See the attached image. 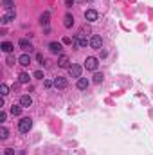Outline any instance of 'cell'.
Masks as SVG:
<instances>
[{
  "label": "cell",
  "instance_id": "6da1fadb",
  "mask_svg": "<svg viewBox=\"0 0 153 155\" xmlns=\"http://www.w3.org/2000/svg\"><path fill=\"white\" fill-rule=\"evenodd\" d=\"M31 128H33V119H31V117H24V119H20V123H18V130L22 132V134H27Z\"/></svg>",
  "mask_w": 153,
  "mask_h": 155
},
{
  "label": "cell",
  "instance_id": "7a4b0ae2",
  "mask_svg": "<svg viewBox=\"0 0 153 155\" xmlns=\"http://www.w3.org/2000/svg\"><path fill=\"white\" fill-rule=\"evenodd\" d=\"M97 65H99V60H97L96 56H88V58L85 60V69H86V71H96Z\"/></svg>",
  "mask_w": 153,
  "mask_h": 155
},
{
  "label": "cell",
  "instance_id": "3957f363",
  "mask_svg": "<svg viewBox=\"0 0 153 155\" xmlns=\"http://www.w3.org/2000/svg\"><path fill=\"white\" fill-rule=\"evenodd\" d=\"M15 16H16L15 9H6V13L2 15V24L6 25V24H9V22H13V20H15Z\"/></svg>",
  "mask_w": 153,
  "mask_h": 155
},
{
  "label": "cell",
  "instance_id": "277c9868",
  "mask_svg": "<svg viewBox=\"0 0 153 155\" xmlns=\"http://www.w3.org/2000/svg\"><path fill=\"white\" fill-rule=\"evenodd\" d=\"M69 74L72 76V78H81V65H78V63H72L70 67H69Z\"/></svg>",
  "mask_w": 153,
  "mask_h": 155
},
{
  "label": "cell",
  "instance_id": "5b68a950",
  "mask_svg": "<svg viewBox=\"0 0 153 155\" xmlns=\"http://www.w3.org/2000/svg\"><path fill=\"white\" fill-rule=\"evenodd\" d=\"M90 47H92V49H101V47H103V38H101L99 34H94V36L90 38Z\"/></svg>",
  "mask_w": 153,
  "mask_h": 155
},
{
  "label": "cell",
  "instance_id": "8992f818",
  "mask_svg": "<svg viewBox=\"0 0 153 155\" xmlns=\"http://www.w3.org/2000/svg\"><path fill=\"white\" fill-rule=\"evenodd\" d=\"M97 18H99V15H97L96 9H86V11H85V20H86V22H96Z\"/></svg>",
  "mask_w": 153,
  "mask_h": 155
},
{
  "label": "cell",
  "instance_id": "52a82bcc",
  "mask_svg": "<svg viewBox=\"0 0 153 155\" xmlns=\"http://www.w3.org/2000/svg\"><path fill=\"white\" fill-rule=\"evenodd\" d=\"M49 51H51L52 54H59V52L63 51V45H61L59 41H51V43H49Z\"/></svg>",
  "mask_w": 153,
  "mask_h": 155
},
{
  "label": "cell",
  "instance_id": "ba28073f",
  "mask_svg": "<svg viewBox=\"0 0 153 155\" xmlns=\"http://www.w3.org/2000/svg\"><path fill=\"white\" fill-rule=\"evenodd\" d=\"M18 47H20V49H24V51L27 52V51H33V43H31L27 38H22V40L18 41Z\"/></svg>",
  "mask_w": 153,
  "mask_h": 155
},
{
  "label": "cell",
  "instance_id": "9c48e42d",
  "mask_svg": "<svg viewBox=\"0 0 153 155\" xmlns=\"http://www.w3.org/2000/svg\"><path fill=\"white\" fill-rule=\"evenodd\" d=\"M67 79H65V78H61V76H58L56 79H54V87L56 88H59V90H63V88H67Z\"/></svg>",
  "mask_w": 153,
  "mask_h": 155
},
{
  "label": "cell",
  "instance_id": "30bf717a",
  "mask_svg": "<svg viewBox=\"0 0 153 155\" xmlns=\"http://www.w3.org/2000/svg\"><path fill=\"white\" fill-rule=\"evenodd\" d=\"M20 105L24 106V108H29V106L33 105V98H31L29 94H24V96L20 98Z\"/></svg>",
  "mask_w": 153,
  "mask_h": 155
},
{
  "label": "cell",
  "instance_id": "8fae6325",
  "mask_svg": "<svg viewBox=\"0 0 153 155\" xmlns=\"http://www.w3.org/2000/svg\"><path fill=\"white\" fill-rule=\"evenodd\" d=\"M18 63L22 65V67H29V65H31V56L27 52H24V54L18 58Z\"/></svg>",
  "mask_w": 153,
  "mask_h": 155
},
{
  "label": "cell",
  "instance_id": "7c38bea8",
  "mask_svg": "<svg viewBox=\"0 0 153 155\" xmlns=\"http://www.w3.org/2000/svg\"><path fill=\"white\" fill-rule=\"evenodd\" d=\"M63 25L67 27V29H70V27L74 25V16H72L70 13H67V15L63 16Z\"/></svg>",
  "mask_w": 153,
  "mask_h": 155
},
{
  "label": "cell",
  "instance_id": "4fadbf2b",
  "mask_svg": "<svg viewBox=\"0 0 153 155\" xmlns=\"http://www.w3.org/2000/svg\"><path fill=\"white\" fill-rule=\"evenodd\" d=\"M69 63H70V61H69L67 56H59V58H58V67H59V69H69V67H70Z\"/></svg>",
  "mask_w": 153,
  "mask_h": 155
},
{
  "label": "cell",
  "instance_id": "5bb4252c",
  "mask_svg": "<svg viewBox=\"0 0 153 155\" xmlns=\"http://www.w3.org/2000/svg\"><path fill=\"white\" fill-rule=\"evenodd\" d=\"M88 85H90V81L86 79V78H79V79H78V88H79V90H86Z\"/></svg>",
  "mask_w": 153,
  "mask_h": 155
},
{
  "label": "cell",
  "instance_id": "9a60e30c",
  "mask_svg": "<svg viewBox=\"0 0 153 155\" xmlns=\"http://www.w3.org/2000/svg\"><path fill=\"white\" fill-rule=\"evenodd\" d=\"M0 47H2V51H4L6 54H11V52H13V49H15V45H13L11 41H4Z\"/></svg>",
  "mask_w": 153,
  "mask_h": 155
},
{
  "label": "cell",
  "instance_id": "2e32d148",
  "mask_svg": "<svg viewBox=\"0 0 153 155\" xmlns=\"http://www.w3.org/2000/svg\"><path fill=\"white\" fill-rule=\"evenodd\" d=\"M49 18H51V15H49V11H45V13L40 16V24L47 27V25H49Z\"/></svg>",
  "mask_w": 153,
  "mask_h": 155
},
{
  "label": "cell",
  "instance_id": "e0dca14e",
  "mask_svg": "<svg viewBox=\"0 0 153 155\" xmlns=\"http://www.w3.org/2000/svg\"><path fill=\"white\" fill-rule=\"evenodd\" d=\"M29 79H31V76L27 72H20L18 74V83H29Z\"/></svg>",
  "mask_w": 153,
  "mask_h": 155
},
{
  "label": "cell",
  "instance_id": "ac0fdd59",
  "mask_svg": "<svg viewBox=\"0 0 153 155\" xmlns=\"http://www.w3.org/2000/svg\"><path fill=\"white\" fill-rule=\"evenodd\" d=\"M22 108H24L22 105H13V106H11V114H13V116H20V114H22Z\"/></svg>",
  "mask_w": 153,
  "mask_h": 155
},
{
  "label": "cell",
  "instance_id": "d6986e66",
  "mask_svg": "<svg viewBox=\"0 0 153 155\" xmlns=\"http://www.w3.org/2000/svg\"><path fill=\"white\" fill-rule=\"evenodd\" d=\"M7 135H9V130L6 128V126H0V139H7Z\"/></svg>",
  "mask_w": 153,
  "mask_h": 155
},
{
  "label": "cell",
  "instance_id": "ffe728a7",
  "mask_svg": "<svg viewBox=\"0 0 153 155\" xmlns=\"http://www.w3.org/2000/svg\"><path fill=\"white\" fill-rule=\"evenodd\" d=\"M0 94H2V98H6V96L9 94V87H7L6 83H2V85H0Z\"/></svg>",
  "mask_w": 153,
  "mask_h": 155
},
{
  "label": "cell",
  "instance_id": "44dd1931",
  "mask_svg": "<svg viewBox=\"0 0 153 155\" xmlns=\"http://www.w3.org/2000/svg\"><path fill=\"white\" fill-rule=\"evenodd\" d=\"M2 6H4V9H13L15 2L13 0H2Z\"/></svg>",
  "mask_w": 153,
  "mask_h": 155
},
{
  "label": "cell",
  "instance_id": "7402d4cb",
  "mask_svg": "<svg viewBox=\"0 0 153 155\" xmlns=\"http://www.w3.org/2000/svg\"><path fill=\"white\" fill-rule=\"evenodd\" d=\"M103 78H104L103 74H99V72H96V74H94V83H97V85H99V83H103Z\"/></svg>",
  "mask_w": 153,
  "mask_h": 155
},
{
  "label": "cell",
  "instance_id": "603a6c76",
  "mask_svg": "<svg viewBox=\"0 0 153 155\" xmlns=\"http://www.w3.org/2000/svg\"><path fill=\"white\" fill-rule=\"evenodd\" d=\"M33 78H34V79H43L45 76H43V72H41V71H36V72L33 74Z\"/></svg>",
  "mask_w": 153,
  "mask_h": 155
},
{
  "label": "cell",
  "instance_id": "cb8c5ba5",
  "mask_svg": "<svg viewBox=\"0 0 153 155\" xmlns=\"http://www.w3.org/2000/svg\"><path fill=\"white\" fill-rule=\"evenodd\" d=\"M6 63L9 65V67H11V65H15V56H11V54H9V56H7V60H6Z\"/></svg>",
  "mask_w": 153,
  "mask_h": 155
},
{
  "label": "cell",
  "instance_id": "d4e9b609",
  "mask_svg": "<svg viewBox=\"0 0 153 155\" xmlns=\"http://www.w3.org/2000/svg\"><path fill=\"white\" fill-rule=\"evenodd\" d=\"M43 85H45V88H51V87H54V81H51V79H45V81H43Z\"/></svg>",
  "mask_w": 153,
  "mask_h": 155
},
{
  "label": "cell",
  "instance_id": "484cf974",
  "mask_svg": "<svg viewBox=\"0 0 153 155\" xmlns=\"http://www.w3.org/2000/svg\"><path fill=\"white\" fill-rule=\"evenodd\" d=\"M4 155H15V150L13 148H6L4 150Z\"/></svg>",
  "mask_w": 153,
  "mask_h": 155
},
{
  "label": "cell",
  "instance_id": "4316f807",
  "mask_svg": "<svg viewBox=\"0 0 153 155\" xmlns=\"http://www.w3.org/2000/svg\"><path fill=\"white\" fill-rule=\"evenodd\" d=\"M6 117H7V114L2 110V112H0V123H4V121H6Z\"/></svg>",
  "mask_w": 153,
  "mask_h": 155
},
{
  "label": "cell",
  "instance_id": "83f0119b",
  "mask_svg": "<svg viewBox=\"0 0 153 155\" xmlns=\"http://www.w3.org/2000/svg\"><path fill=\"white\" fill-rule=\"evenodd\" d=\"M63 43H65V45H70V43H74V40H70V38H63Z\"/></svg>",
  "mask_w": 153,
  "mask_h": 155
},
{
  "label": "cell",
  "instance_id": "f1b7e54d",
  "mask_svg": "<svg viewBox=\"0 0 153 155\" xmlns=\"http://www.w3.org/2000/svg\"><path fill=\"white\" fill-rule=\"evenodd\" d=\"M36 60H38L40 63H45V60H43V54H36Z\"/></svg>",
  "mask_w": 153,
  "mask_h": 155
},
{
  "label": "cell",
  "instance_id": "f546056e",
  "mask_svg": "<svg viewBox=\"0 0 153 155\" xmlns=\"http://www.w3.org/2000/svg\"><path fill=\"white\" fill-rule=\"evenodd\" d=\"M72 4H74V0H65V6L67 7H72Z\"/></svg>",
  "mask_w": 153,
  "mask_h": 155
}]
</instances>
